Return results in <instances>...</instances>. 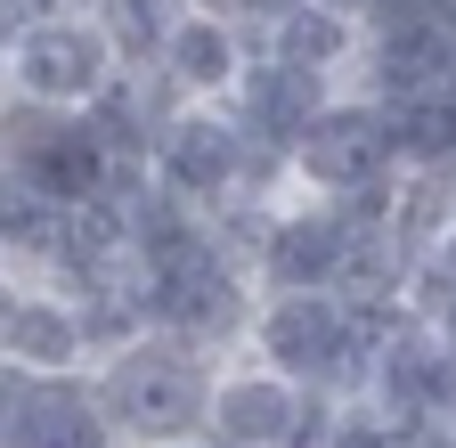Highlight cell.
<instances>
[{"mask_svg": "<svg viewBox=\"0 0 456 448\" xmlns=\"http://www.w3.org/2000/svg\"><path fill=\"white\" fill-rule=\"evenodd\" d=\"M212 383H220V351L163 334V326H139L131 343L98 351V367H90V391H98L106 424L123 432V448L196 440L212 416Z\"/></svg>", "mask_w": 456, "mask_h": 448, "instance_id": "6da1fadb", "label": "cell"}, {"mask_svg": "<svg viewBox=\"0 0 456 448\" xmlns=\"http://www.w3.org/2000/svg\"><path fill=\"white\" fill-rule=\"evenodd\" d=\"M123 163L106 155L98 123L74 115V106H0V196H25L49 212H90L114 196Z\"/></svg>", "mask_w": 456, "mask_h": 448, "instance_id": "7a4b0ae2", "label": "cell"}, {"mask_svg": "<svg viewBox=\"0 0 456 448\" xmlns=\"http://www.w3.org/2000/svg\"><path fill=\"white\" fill-rule=\"evenodd\" d=\"M123 74H131L123 49H114V33L90 9L0 33V90L25 98V106H74V115H82V106H98Z\"/></svg>", "mask_w": 456, "mask_h": 448, "instance_id": "3957f363", "label": "cell"}, {"mask_svg": "<svg viewBox=\"0 0 456 448\" xmlns=\"http://www.w3.org/2000/svg\"><path fill=\"white\" fill-rule=\"evenodd\" d=\"M334 416H342V400H326V391H310L294 375H277L253 351H228L220 359V383H212L204 432L228 440V448H326L334 440Z\"/></svg>", "mask_w": 456, "mask_h": 448, "instance_id": "277c9868", "label": "cell"}, {"mask_svg": "<svg viewBox=\"0 0 456 448\" xmlns=\"http://www.w3.org/2000/svg\"><path fill=\"white\" fill-rule=\"evenodd\" d=\"M261 310V286H253V269L228 253L220 237L196 245L188 261H171V269H147V326L163 334H188V343L204 351H245V326Z\"/></svg>", "mask_w": 456, "mask_h": 448, "instance_id": "5b68a950", "label": "cell"}, {"mask_svg": "<svg viewBox=\"0 0 456 448\" xmlns=\"http://www.w3.org/2000/svg\"><path fill=\"white\" fill-rule=\"evenodd\" d=\"M399 172V131H391V106L367 90H342L318 106V123L294 147V196H326V204H351L367 188H383Z\"/></svg>", "mask_w": 456, "mask_h": 448, "instance_id": "8992f818", "label": "cell"}, {"mask_svg": "<svg viewBox=\"0 0 456 448\" xmlns=\"http://www.w3.org/2000/svg\"><path fill=\"white\" fill-rule=\"evenodd\" d=\"M351 212L326 204V196H285L261 220V245H253V286L261 294H342L351 277Z\"/></svg>", "mask_w": 456, "mask_h": 448, "instance_id": "52a82bcc", "label": "cell"}, {"mask_svg": "<svg viewBox=\"0 0 456 448\" xmlns=\"http://www.w3.org/2000/svg\"><path fill=\"white\" fill-rule=\"evenodd\" d=\"M155 180L196 212H228L253 188V139L237 131L228 106H180L155 139Z\"/></svg>", "mask_w": 456, "mask_h": 448, "instance_id": "ba28073f", "label": "cell"}, {"mask_svg": "<svg viewBox=\"0 0 456 448\" xmlns=\"http://www.w3.org/2000/svg\"><path fill=\"white\" fill-rule=\"evenodd\" d=\"M0 359L17 375H90L98 367V326L82 294L49 286V277H9L0 302Z\"/></svg>", "mask_w": 456, "mask_h": 448, "instance_id": "9c48e42d", "label": "cell"}, {"mask_svg": "<svg viewBox=\"0 0 456 448\" xmlns=\"http://www.w3.org/2000/svg\"><path fill=\"white\" fill-rule=\"evenodd\" d=\"M448 391H456V351H448V334L432 318H399L383 334V351L367 367V391L359 400L383 408L399 432H432L440 408H448Z\"/></svg>", "mask_w": 456, "mask_h": 448, "instance_id": "30bf717a", "label": "cell"}, {"mask_svg": "<svg viewBox=\"0 0 456 448\" xmlns=\"http://www.w3.org/2000/svg\"><path fill=\"white\" fill-rule=\"evenodd\" d=\"M0 448H123L90 375H0Z\"/></svg>", "mask_w": 456, "mask_h": 448, "instance_id": "8fae6325", "label": "cell"}, {"mask_svg": "<svg viewBox=\"0 0 456 448\" xmlns=\"http://www.w3.org/2000/svg\"><path fill=\"white\" fill-rule=\"evenodd\" d=\"M253 58H261V41H253L245 25H228V17H212V9H188L180 33L163 41L155 74L171 82V98H188V106H228V98H237V82L253 74Z\"/></svg>", "mask_w": 456, "mask_h": 448, "instance_id": "7c38bea8", "label": "cell"}, {"mask_svg": "<svg viewBox=\"0 0 456 448\" xmlns=\"http://www.w3.org/2000/svg\"><path fill=\"white\" fill-rule=\"evenodd\" d=\"M326 98H342V90L261 49L253 74L237 82V98H228V115H237V131H245L261 155H285V163H294V147H302V131L318 123V106H326Z\"/></svg>", "mask_w": 456, "mask_h": 448, "instance_id": "4fadbf2b", "label": "cell"}, {"mask_svg": "<svg viewBox=\"0 0 456 448\" xmlns=\"http://www.w3.org/2000/svg\"><path fill=\"white\" fill-rule=\"evenodd\" d=\"M367 17H351V9H334V0H294L269 33H261V49L269 58H285V66H302V74H318V82H334V90H359V66H367Z\"/></svg>", "mask_w": 456, "mask_h": 448, "instance_id": "5bb4252c", "label": "cell"}, {"mask_svg": "<svg viewBox=\"0 0 456 448\" xmlns=\"http://www.w3.org/2000/svg\"><path fill=\"white\" fill-rule=\"evenodd\" d=\"M359 90L383 98V106L456 90V17H448V25H375V33H367Z\"/></svg>", "mask_w": 456, "mask_h": 448, "instance_id": "9a60e30c", "label": "cell"}, {"mask_svg": "<svg viewBox=\"0 0 456 448\" xmlns=\"http://www.w3.org/2000/svg\"><path fill=\"white\" fill-rule=\"evenodd\" d=\"M391 131H399V163H416V172H456V90L399 98Z\"/></svg>", "mask_w": 456, "mask_h": 448, "instance_id": "2e32d148", "label": "cell"}, {"mask_svg": "<svg viewBox=\"0 0 456 448\" xmlns=\"http://www.w3.org/2000/svg\"><path fill=\"white\" fill-rule=\"evenodd\" d=\"M188 9H196V0H90V17L114 33L123 66H155V58H163V41L180 33Z\"/></svg>", "mask_w": 456, "mask_h": 448, "instance_id": "e0dca14e", "label": "cell"}, {"mask_svg": "<svg viewBox=\"0 0 456 448\" xmlns=\"http://www.w3.org/2000/svg\"><path fill=\"white\" fill-rule=\"evenodd\" d=\"M196 9H212V17H228V25H245V33L261 41L285 9H294V0H196Z\"/></svg>", "mask_w": 456, "mask_h": 448, "instance_id": "ac0fdd59", "label": "cell"}, {"mask_svg": "<svg viewBox=\"0 0 456 448\" xmlns=\"http://www.w3.org/2000/svg\"><path fill=\"white\" fill-rule=\"evenodd\" d=\"M448 17H456V0H375L367 25H448Z\"/></svg>", "mask_w": 456, "mask_h": 448, "instance_id": "d6986e66", "label": "cell"}, {"mask_svg": "<svg viewBox=\"0 0 456 448\" xmlns=\"http://www.w3.org/2000/svg\"><path fill=\"white\" fill-rule=\"evenodd\" d=\"M90 0H0V33H17V25H41V17H82Z\"/></svg>", "mask_w": 456, "mask_h": 448, "instance_id": "ffe728a7", "label": "cell"}, {"mask_svg": "<svg viewBox=\"0 0 456 448\" xmlns=\"http://www.w3.org/2000/svg\"><path fill=\"white\" fill-rule=\"evenodd\" d=\"M171 448H228V440H212V432H196V440H171Z\"/></svg>", "mask_w": 456, "mask_h": 448, "instance_id": "44dd1931", "label": "cell"}, {"mask_svg": "<svg viewBox=\"0 0 456 448\" xmlns=\"http://www.w3.org/2000/svg\"><path fill=\"white\" fill-rule=\"evenodd\" d=\"M334 9H351V17H375V0H334Z\"/></svg>", "mask_w": 456, "mask_h": 448, "instance_id": "7402d4cb", "label": "cell"}, {"mask_svg": "<svg viewBox=\"0 0 456 448\" xmlns=\"http://www.w3.org/2000/svg\"><path fill=\"white\" fill-rule=\"evenodd\" d=\"M432 326H440V334H448V351H456V310H448V318H432Z\"/></svg>", "mask_w": 456, "mask_h": 448, "instance_id": "603a6c76", "label": "cell"}]
</instances>
